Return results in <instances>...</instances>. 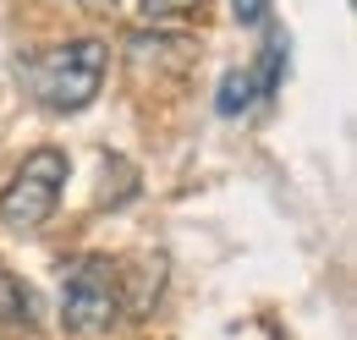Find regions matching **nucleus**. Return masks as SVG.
<instances>
[{
    "mask_svg": "<svg viewBox=\"0 0 357 340\" xmlns=\"http://www.w3.org/2000/svg\"><path fill=\"white\" fill-rule=\"evenodd\" d=\"M105 66H110V44L105 39H72V44H55V49H39V55L17 61V83L28 88V99L39 110L77 116L99 99Z\"/></svg>",
    "mask_w": 357,
    "mask_h": 340,
    "instance_id": "1",
    "label": "nucleus"
},
{
    "mask_svg": "<svg viewBox=\"0 0 357 340\" xmlns=\"http://www.w3.org/2000/svg\"><path fill=\"white\" fill-rule=\"evenodd\" d=\"M127 313L121 302V263L105 253H83L61 275V324L66 335H105Z\"/></svg>",
    "mask_w": 357,
    "mask_h": 340,
    "instance_id": "2",
    "label": "nucleus"
},
{
    "mask_svg": "<svg viewBox=\"0 0 357 340\" xmlns=\"http://www.w3.org/2000/svg\"><path fill=\"white\" fill-rule=\"evenodd\" d=\"M66 148H33L17 176L6 181V192H0V219L11 225V231H39L50 214L61 209V192H66Z\"/></svg>",
    "mask_w": 357,
    "mask_h": 340,
    "instance_id": "3",
    "label": "nucleus"
},
{
    "mask_svg": "<svg viewBox=\"0 0 357 340\" xmlns=\"http://www.w3.org/2000/svg\"><path fill=\"white\" fill-rule=\"evenodd\" d=\"M286 61H291V39H286V28H264L259 61L248 66V72H253V88H259V99H275V93H280V83H286Z\"/></svg>",
    "mask_w": 357,
    "mask_h": 340,
    "instance_id": "4",
    "label": "nucleus"
},
{
    "mask_svg": "<svg viewBox=\"0 0 357 340\" xmlns=\"http://www.w3.org/2000/svg\"><path fill=\"white\" fill-rule=\"evenodd\" d=\"M248 105H259V88H253V72L248 66H231L220 77V88H215V110H220L225 121H236Z\"/></svg>",
    "mask_w": 357,
    "mask_h": 340,
    "instance_id": "5",
    "label": "nucleus"
},
{
    "mask_svg": "<svg viewBox=\"0 0 357 340\" xmlns=\"http://www.w3.org/2000/svg\"><path fill=\"white\" fill-rule=\"evenodd\" d=\"M0 324H11V330H28L33 324V302L22 291V280L6 269V258H0Z\"/></svg>",
    "mask_w": 357,
    "mask_h": 340,
    "instance_id": "6",
    "label": "nucleus"
},
{
    "mask_svg": "<svg viewBox=\"0 0 357 340\" xmlns=\"http://www.w3.org/2000/svg\"><path fill=\"white\" fill-rule=\"evenodd\" d=\"M209 0H137V17L149 28H165V22H187L192 11H204Z\"/></svg>",
    "mask_w": 357,
    "mask_h": 340,
    "instance_id": "7",
    "label": "nucleus"
},
{
    "mask_svg": "<svg viewBox=\"0 0 357 340\" xmlns=\"http://www.w3.org/2000/svg\"><path fill=\"white\" fill-rule=\"evenodd\" d=\"M231 17L242 28H264L269 22V0H231Z\"/></svg>",
    "mask_w": 357,
    "mask_h": 340,
    "instance_id": "8",
    "label": "nucleus"
}]
</instances>
